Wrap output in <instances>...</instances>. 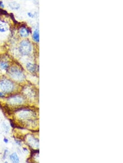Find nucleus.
Here are the masks:
<instances>
[{
    "label": "nucleus",
    "mask_w": 123,
    "mask_h": 163,
    "mask_svg": "<svg viewBox=\"0 0 123 163\" xmlns=\"http://www.w3.org/2000/svg\"><path fill=\"white\" fill-rule=\"evenodd\" d=\"M32 44L28 40H23L19 44V52L23 55H29L32 51Z\"/></svg>",
    "instance_id": "obj_1"
},
{
    "label": "nucleus",
    "mask_w": 123,
    "mask_h": 163,
    "mask_svg": "<svg viewBox=\"0 0 123 163\" xmlns=\"http://www.w3.org/2000/svg\"><path fill=\"white\" fill-rule=\"evenodd\" d=\"M14 88L13 83L9 80H3L0 82V88L3 92L9 93L14 90Z\"/></svg>",
    "instance_id": "obj_2"
},
{
    "label": "nucleus",
    "mask_w": 123,
    "mask_h": 163,
    "mask_svg": "<svg viewBox=\"0 0 123 163\" xmlns=\"http://www.w3.org/2000/svg\"><path fill=\"white\" fill-rule=\"evenodd\" d=\"M9 74L14 80L21 81L24 79L25 76L21 70L16 67H12L9 70Z\"/></svg>",
    "instance_id": "obj_3"
},
{
    "label": "nucleus",
    "mask_w": 123,
    "mask_h": 163,
    "mask_svg": "<svg viewBox=\"0 0 123 163\" xmlns=\"http://www.w3.org/2000/svg\"><path fill=\"white\" fill-rule=\"evenodd\" d=\"M31 31L29 29L26 27H21L19 30V35L22 38H26L29 36Z\"/></svg>",
    "instance_id": "obj_4"
},
{
    "label": "nucleus",
    "mask_w": 123,
    "mask_h": 163,
    "mask_svg": "<svg viewBox=\"0 0 123 163\" xmlns=\"http://www.w3.org/2000/svg\"><path fill=\"white\" fill-rule=\"evenodd\" d=\"M9 8L14 10H19L20 8V5L19 3L16 2V1H13L9 3Z\"/></svg>",
    "instance_id": "obj_5"
},
{
    "label": "nucleus",
    "mask_w": 123,
    "mask_h": 163,
    "mask_svg": "<svg viewBox=\"0 0 123 163\" xmlns=\"http://www.w3.org/2000/svg\"><path fill=\"white\" fill-rule=\"evenodd\" d=\"M9 102L12 103V104H20L23 102V99L19 97H14L12 98H10L9 99Z\"/></svg>",
    "instance_id": "obj_6"
},
{
    "label": "nucleus",
    "mask_w": 123,
    "mask_h": 163,
    "mask_svg": "<svg viewBox=\"0 0 123 163\" xmlns=\"http://www.w3.org/2000/svg\"><path fill=\"white\" fill-rule=\"evenodd\" d=\"M32 39L34 41L36 42H39V30L38 29H35L33 31L32 35Z\"/></svg>",
    "instance_id": "obj_7"
},
{
    "label": "nucleus",
    "mask_w": 123,
    "mask_h": 163,
    "mask_svg": "<svg viewBox=\"0 0 123 163\" xmlns=\"http://www.w3.org/2000/svg\"><path fill=\"white\" fill-rule=\"evenodd\" d=\"M26 68L29 72L34 73L36 70V66L35 64L31 63H29L26 64Z\"/></svg>",
    "instance_id": "obj_8"
},
{
    "label": "nucleus",
    "mask_w": 123,
    "mask_h": 163,
    "mask_svg": "<svg viewBox=\"0 0 123 163\" xmlns=\"http://www.w3.org/2000/svg\"><path fill=\"white\" fill-rule=\"evenodd\" d=\"M9 158H10V160L13 162H19V161H20L18 155L16 153H14L11 154L10 155Z\"/></svg>",
    "instance_id": "obj_9"
},
{
    "label": "nucleus",
    "mask_w": 123,
    "mask_h": 163,
    "mask_svg": "<svg viewBox=\"0 0 123 163\" xmlns=\"http://www.w3.org/2000/svg\"><path fill=\"white\" fill-rule=\"evenodd\" d=\"M9 27L8 25L5 23L0 24V32H5L8 31Z\"/></svg>",
    "instance_id": "obj_10"
},
{
    "label": "nucleus",
    "mask_w": 123,
    "mask_h": 163,
    "mask_svg": "<svg viewBox=\"0 0 123 163\" xmlns=\"http://www.w3.org/2000/svg\"><path fill=\"white\" fill-rule=\"evenodd\" d=\"M0 68H1L3 70H7L8 68V64L7 63L2 62L0 63Z\"/></svg>",
    "instance_id": "obj_11"
},
{
    "label": "nucleus",
    "mask_w": 123,
    "mask_h": 163,
    "mask_svg": "<svg viewBox=\"0 0 123 163\" xmlns=\"http://www.w3.org/2000/svg\"><path fill=\"white\" fill-rule=\"evenodd\" d=\"M35 15H36V13H33L32 12H29L28 13V17L31 18H34L35 17Z\"/></svg>",
    "instance_id": "obj_12"
},
{
    "label": "nucleus",
    "mask_w": 123,
    "mask_h": 163,
    "mask_svg": "<svg viewBox=\"0 0 123 163\" xmlns=\"http://www.w3.org/2000/svg\"><path fill=\"white\" fill-rule=\"evenodd\" d=\"M8 152V151L7 150H5V154H4V156H3V159H6V157H7V153Z\"/></svg>",
    "instance_id": "obj_13"
},
{
    "label": "nucleus",
    "mask_w": 123,
    "mask_h": 163,
    "mask_svg": "<svg viewBox=\"0 0 123 163\" xmlns=\"http://www.w3.org/2000/svg\"><path fill=\"white\" fill-rule=\"evenodd\" d=\"M0 7H2V8H4L5 7V6L4 5H3V3L1 1H0Z\"/></svg>",
    "instance_id": "obj_14"
},
{
    "label": "nucleus",
    "mask_w": 123,
    "mask_h": 163,
    "mask_svg": "<svg viewBox=\"0 0 123 163\" xmlns=\"http://www.w3.org/2000/svg\"><path fill=\"white\" fill-rule=\"evenodd\" d=\"M3 141H4L5 143H7L8 142V139H7V138H5L4 139H3Z\"/></svg>",
    "instance_id": "obj_15"
},
{
    "label": "nucleus",
    "mask_w": 123,
    "mask_h": 163,
    "mask_svg": "<svg viewBox=\"0 0 123 163\" xmlns=\"http://www.w3.org/2000/svg\"><path fill=\"white\" fill-rule=\"evenodd\" d=\"M3 96H4V94H2V92H0V97H3Z\"/></svg>",
    "instance_id": "obj_16"
}]
</instances>
